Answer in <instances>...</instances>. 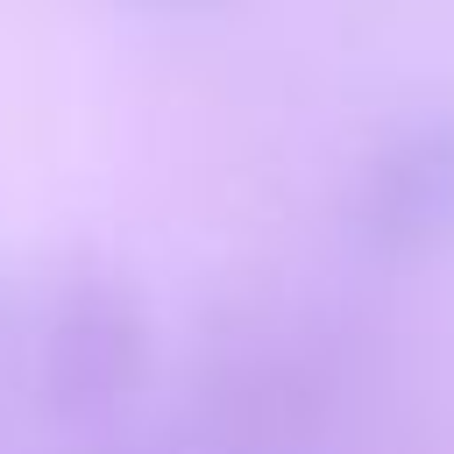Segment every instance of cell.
<instances>
[{
	"mask_svg": "<svg viewBox=\"0 0 454 454\" xmlns=\"http://www.w3.org/2000/svg\"><path fill=\"white\" fill-rule=\"evenodd\" d=\"M149 7H170V14H206V7H227V0H149Z\"/></svg>",
	"mask_w": 454,
	"mask_h": 454,
	"instance_id": "2",
	"label": "cell"
},
{
	"mask_svg": "<svg viewBox=\"0 0 454 454\" xmlns=\"http://www.w3.org/2000/svg\"><path fill=\"white\" fill-rule=\"evenodd\" d=\"M362 227L376 241H433L454 227V114L404 128L362 177Z\"/></svg>",
	"mask_w": 454,
	"mask_h": 454,
	"instance_id": "1",
	"label": "cell"
}]
</instances>
